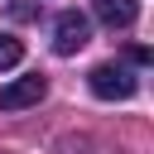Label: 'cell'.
<instances>
[{
    "instance_id": "cell-1",
    "label": "cell",
    "mask_w": 154,
    "mask_h": 154,
    "mask_svg": "<svg viewBox=\"0 0 154 154\" xmlns=\"http://www.w3.org/2000/svg\"><path fill=\"white\" fill-rule=\"evenodd\" d=\"M87 87L101 96V101H130L135 96V77L120 67V63H96L87 72Z\"/></svg>"
},
{
    "instance_id": "cell-2",
    "label": "cell",
    "mask_w": 154,
    "mask_h": 154,
    "mask_svg": "<svg viewBox=\"0 0 154 154\" xmlns=\"http://www.w3.org/2000/svg\"><path fill=\"white\" fill-rule=\"evenodd\" d=\"M87 38H91V24H87V14H77V10H63V14H58V24H53V48L67 58V53L87 48Z\"/></svg>"
},
{
    "instance_id": "cell-3",
    "label": "cell",
    "mask_w": 154,
    "mask_h": 154,
    "mask_svg": "<svg viewBox=\"0 0 154 154\" xmlns=\"http://www.w3.org/2000/svg\"><path fill=\"white\" fill-rule=\"evenodd\" d=\"M43 91H48L43 72H29V77H14L10 87H0V106L5 111H24V106H38Z\"/></svg>"
},
{
    "instance_id": "cell-4",
    "label": "cell",
    "mask_w": 154,
    "mask_h": 154,
    "mask_svg": "<svg viewBox=\"0 0 154 154\" xmlns=\"http://www.w3.org/2000/svg\"><path fill=\"white\" fill-rule=\"evenodd\" d=\"M91 10H96V19L111 24V29H130V24L140 19V0H91Z\"/></svg>"
},
{
    "instance_id": "cell-5",
    "label": "cell",
    "mask_w": 154,
    "mask_h": 154,
    "mask_svg": "<svg viewBox=\"0 0 154 154\" xmlns=\"http://www.w3.org/2000/svg\"><path fill=\"white\" fill-rule=\"evenodd\" d=\"M19 58H24V43L14 34H0V72L5 67H19Z\"/></svg>"
},
{
    "instance_id": "cell-6",
    "label": "cell",
    "mask_w": 154,
    "mask_h": 154,
    "mask_svg": "<svg viewBox=\"0 0 154 154\" xmlns=\"http://www.w3.org/2000/svg\"><path fill=\"white\" fill-rule=\"evenodd\" d=\"M125 58H130V63H135V67H144V63H149V58H154V53H149V48H144V43H135V48H125Z\"/></svg>"
}]
</instances>
